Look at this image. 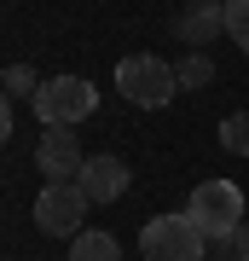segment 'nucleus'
Instances as JSON below:
<instances>
[{
    "instance_id": "1",
    "label": "nucleus",
    "mask_w": 249,
    "mask_h": 261,
    "mask_svg": "<svg viewBox=\"0 0 249 261\" xmlns=\"http://www.w3.org/2000/svg\"><path fill=\"white\" fill-rule=\"evenodd\" d=\"M116 87H122L128 105H139V111H162V105L180 93V75H174V64H162V58L133 53V58L116 64Z\"/></svg>"
},
{
    "instance_id": "2",
    "label": "nucleus",
    "mask_w": 249,
    "mask_h": 261,
    "mask_svg": "<svg viewBox=\"0 0 249 261\" xmlns=\"http://www.w3.org/2000/svg\"><path fill=\"white\" fill-rule=\"evenodd\" d=\"M185 215H191V226L214 244V238H226V232L243 226V192L232 186V180H203V186H191Z\"/></svg>"
},
{
    "instance_id": "3",
    "label": "nucleus",
    "mask_w": 249,
    "mask_h": 261,
    "mask_svg": "<svg viewBox=\"0 0 249 261\" xmlns=\"http://www.w3.org/2000/svg\"><path fill=\"white\" fill-rule=\"evenodd\" d=\"M209 238L191 226V215H157L139 232V255L145 261H203Z\"/></svg>"
},
{
    "instance_id": "4",
    "label": "nucleus",
    "mask_w": 249,
    "mask_h": 261,
    "mask_svg": "<svg viewBox=\"0 0 249 261\" xmlns=\"http://www.w3.org/2000/svg\"><path fill=\"white\" fill-rule=\"evenodd\" d=\"M93 105H99V93H93L87 75H52L35 93V116L46 128H75L81 116H93Z\"/></svg>"
},
{
    "instance_id": "5",
    "label": "nucleus",
    "mask_w": 249,
    "mask_h": 261,
    "mask_svg": "<svg viewBox=\"0 0 249 261\" xmlns=\"http://www.w3.org/2000/svg\"><path fill=\"white\" fill-rule=\"evenodd\" d=\"M87 192L81 186H64V180H52V186H46L41 197H35V226L41 232H52V238H81L87 232Z\"/></svg>"
},
{
    "instance_id": "6",
    "label": "nucleus",
    "mask_w": 249,
    "mask_h": 261,
    "mask_svg": "<svg viewBox=\"0 0 249 261\" xmlns=\"http://www.w3.org/2000/svg\"><path fill=\"white\" fill-rule=\"evenodd\" d=\"M35 163H41V174H46V180H70V174H81L87 157H81V140H75V128H46L41 140H35Z\"/></svg>"
},
{
    "instance_id": "7",
    "label": "nucleus",
    "mask_w": 249,
    "mask_h": 261,
    "mask_svg": "<svg viewBox=\"0 0 249 261\" xmlns=\"http://www.w3.org/2000/svg\"><path fill=\"white\" fill-rule=\"evenodd\" d=\"M75 186L87 192V203H116V197L133 186V180H128V163H122V157L99 151V157H87V168L75 174Z\"/></svg>"
},
{
    "instance_id": "8",
    "label": "nucleus",
    "mask_w": 249,
    "mask_h": 261,
    "mask_svg": "<svg viewBox=\"0 0 249 261\" xmlns=\"http://www.w3.org/2000/svg\"><path fill=\"white\" fill-rule=\"evenodd\" d=\"M220 29H226V6H197V12H180L174 18V35L185 47H209Z\"/></svg>"
},
{
    "instance_id": "9",
    "label": "nucleus",
    "mask_w": 249,
    "mask_h": 261,
    "mask_svg": "<svg viewBox=\"0 0 249 261\" xmlns=\"http://www.w3.org/2000/svg\"><path fill=\"white\" fill-rule=\"evenodd\" d=\"M70 261H122V244L110 232H93V226H87V232L70 244Z\"/></svg>"
},
{
    "instance_id": "10",
    "label": "nucleus",
    "mask_w": 249,
    "mask_h": 261,
    "mask_svg": "<svg viewBox=\"0 0 249 261\" xmlns=\"http://www.w3.org/2000/svg\"><path fill=\"white\" fill-rule=\"evenodd\" d=\"M220 145L232 151V157H249V111H232L220 122Z\"/></svg>"
},
{
    "instance_id": "11",
    "label": "nucleus",
    "mask_w": 249,
    "mask_h": 261,
    "mask_svg": "<svg viewBox=\"0 0 249 261\" xmlns=\"http://www.w3.org/2000/svg\"><path fill=\"white\" fill-rule=\"evenodd\" d=\"M174 75H180V93H185V87H203L214 70H209V58H203V53H191V58H180V64H174Z\"/></svg>"
},
{
    "instance_id": "12",
    "label": "nucleus",
    "mask_w": 249,
    "mask_h": 261,
    "mask_svg": "<svg viewBox=\"0 0 249 261\" xmlns=\"http://www.w3.org/2000/svg\"><path fill=\"white\" fill-rule=\"evenodd\" d=\"M226 35L249 53V0H232V6H226Z\"/></svg>"
},
{
    "instance_id": "13",
    "label": "nucleus",
    "mask_w": 249,
    "mask_h": 261,
    "mask_svg": "<svg viewBox=\"0 0 249 261\" xmlns=\"http://www.w3.org/2000/svg\"><path fill=\"white\" fill-rule=\"evenodd\" d=\"M6 93H41L35 70H29V64H6Z\"/></svg>"
},
{
    "instance_id": "14",
    "label": "nucleus",
    "mask_w": 249,
    "mask_h": 261,
    "mask_svg": "<svg viewBox=\"0 0 249 261\" xmlns=\"http://www.w3.org/2000/svg\"><path fill=\"white\" fill-rule=\"evenodd\" d=\"M214 250H220V255H232V261H243V255H249V232H243V226H238V232H226V238H214Z\"/></svg>"
},
{
    "instance_id": "15",
    "label": "nucleus",
    "mask_w": 249,
    "mask_h": 261,
    "mask_svg": "<svg viewBox=\"0 0 249 261\" xmlns=\"http://www.w3.org/2000/svg\"><path fill=\"white\" fill-rule=\"evenodd\" d=\"M243 261H249V255H243Z\"/></svg>"
}]
</instances>
